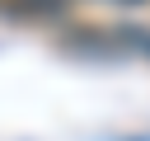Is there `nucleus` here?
<instances>
[{"mask_svg":"<svg viewBox=\"0 0 150 141\" xmlns=\"http://www.w3.org/2000/svg\"><path fill=\"white\" fill-rule=\"evenodd\" d=\"M5 9L14 19H56L66 14V0H5Z\"/></svg>","mask_w":150,"mask_h":141,"instance_id":"obj_1","label":"nucleus"}]
</instances>
